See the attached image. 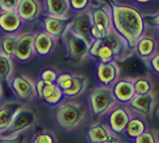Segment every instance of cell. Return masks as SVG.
Listing matches in <instances>:
<instances>
[{
    "label": "cell",
    "mask_w": 159,
    "mask_h": 143,
    "mask_svg": "<svg viewBox=\"0 0 159 143\" xmlns=\"http://www.w3.org/2000/svg\"><path fill=\"white\" fill-rule=\"evenodd\" d=\"M106 3L110 8L111 28L124 39L129 48L133 49L136 41L149 29L145 14L130 3L115 0H110V2Z\"/></svg>",
    "instance_id": "obj_1"
},
{
    "label": "cell",
    "mask_w": 159,
    "mask_h": 143,
    "mask_svg": "<svg viewBox=\"0 0 159 143\" xmlns=\"http://www.w3.org/2000/svg\"><path fill=\"white\" fill-rule=\"evenodd\" d=\"M118 104L111 88L96 87L88 96V105L94 122L102 121L111 109Z\"/></svg>",
    "instance_id": "obj_2"
},
{
    "label": "cell",
    "mask_w": 159,
    "mask_h": 143,
    "mask_svg": "<svg viewBox=\"0 0 159 143\" xmlns=\"http://www.w3.org/2000/svg\"><path fill=\"white\" fill-rule=\"evenodd\" d=\"M36 120L35 113L23 106L16 112L7 128L0 133V139H11L22 135L28 131V129L34 127Z\"/></svg>",
    "instance_id": "obj_3"
},
{
    "label": "cell",
    "mask_w": 159,
    "mask_h": 143,
    "mask_svg": "<svg viewBox=\"0 0 159 143\" xmlns=\"http://www.w3.org/2000/svg\"><path fill=\"white\" fill-rule=\"evenodd\" d=\"M85 115L86 111L82 105L74 100H66L57 108L56 121L61 128L70 130L82 123Z\"/></svg>",
    "instance_id": "obj_4"
},
{
    "label": "cell",
    "mask_w": 159,
    "mask_h": 143,
    "mask_svg": "<svg viewBox=\"0 0 159 143\" xmlns=\"http://www.w3.org/2000/svg\"><path fill=\"white\" fill-rule=\"evenodd\" d=\"M61 40L65 45L66 54L69 61L75 64H79V62H85L89 58L90 45L82 37L75 35L69 26L62 35Z\"/></svg>",
    "instance_id": "obj_5"
},
{
    "label": "cell",
    "mask_w": 159,
    "mask_h": 143,
    "mask_svg": "<svg viewBox=\"0 0 159 143\" xmlns=\"http://www.w3.org/2000/svg\"><path fill=\"white\" fill-rule=\"evenodd\" d=\"M15 100L22 103L24 106L27 103L37 100L34 81L22 74H13L8 83Z\"/></svg>",
    "instance_id": "obj_6"
},
{
    "label": "cell",
    "mask_w": 159,
    "mask_h": 143,
    "mask_svg": "<svg viewBox=\"0 0 159 143\" xmlns=\"http://www.w3.org/2000/svg\"><path fill=\"white\" fill-rule=\"evenodd\" d=\"M132 117L133 113L127 105L117 104L108 112L102 122L113 134L121 136Z\"/></svg>",
    "instance_id": "obj_7"
},
{
    "label": "cell",
    "mask_w": 159,
    "mask_h": 143,
    "mask_svg": "<svg viewBox=\"0 0 159 143\" xmlns=\"http://www.w3.org/2000/svg\"><path fill=\"white\" fill-rule=\"evenodd\" d=\"M94 75L99 87L112 88L121 77V69L116 62H95Z\"/></svg>",
    "instance_id": "obj_8"
},
{
    "label": "cell",
    "mask_w": 159,
    "mask_h": 143,
    "mask_svg": "<svg viewBox=\"0 0 159 143\" xmlns=\"http://www.w3.org/2000/svg\"><path fill=\"white\" fill-rule=\"evenodd\" d=\"M100 41H101L102 44L107 45L112 50L113 53H114L115 61L118 64L127 61L128 58H132L134 54L133 49L129 48V45L125 41V39H122L112 28L108 31L107 35Z\"/></svg>",
    "instance_id": "obj_9"
},
{
    "label": "cell",
    "mask_w": 159,
    "mask_h": 143,
    "mask_svg": "<svg viewBox=\"0 0 159 143\" xmlns=\"http://www.w3.org/2000/svg\"><path fill=\"white\" fill-rule=\"evenodd\" d=\"M28 24L19 17L16 11L0 12V39L6 35H21L28 31Z\"/></svg>",
    "instance_id": "obj_10"
},
{
    "label": "cell",
    "mask_w": 159,
    "mask_h": 143,
    "mask_svg": "<svg viewBox=\"0 0 159 143\" xmlns=\"http://www.w3.org/2000/svg\"><path fill=\"white\" fill-rule=\"evenodd\" d=\"M33 41H34V31H27L19 35L13 60L24 64L35 58Z\"/></svg>",
    "instance_id": "obj_11"
},
{
    "label": "cell",
    "mask_w": 159,
    "mask_h": 143,
    "mask_svg": "<svg viewBox=\"0 0 159 143\" xmlns=\"http://www.w3.org/2000/svg\"><path fill=\"white\" fill-rule=\"evenodd\" d=\"M93 25L90 11H84L76 16H74L69 24V28L75 35L82 37L86 43L91 45L93 44V39L91 36V28Z\"/></svg>",
    "instance_id": "obj_12"
},
{
    "label": "cell",
    "mask_w": 159,
    "mask_h": 143,
    "mask_svg": "<svg viewBox=\"0 0 159 143\" xmlns=\"http://www.w3.org/2000/svg\"><path fill=\"white\" fill-rule=\"evenodd\" d=\"M156 97L154 92L144 95H135L127 104L133 115H139L146 118L150 116L155 108Z\"/></svg>",
    "instance_id": "obj_13"
},
{
    "label": "cell",
    "mask_w": 159,
    "mask_h": 143,
    "mask_svg": "<svg viewBox=\"0 0 159 143\" xmlns=\"http://www.w3.org/2000/svg\"><path fill=\"white\" fill-rule=\"evenodd\" d=\"M58 40L53 39L52 35H49L48 33L45 31L37 30L34 32V53H35V58H48L51 54L56 49L57 45Z\"/></svg>",
    "instance_id": "obj_14"
},
{
    "label": "cell",
    "mask_w": 159,
    "mask_h": 143,
    "mask_svg": "<svg viewBox=\"0 0 159 143\" xmlns=\"http://www.w3.org/2000/svg\"><path fill=\"white\" fill-rule=\"evenodd\" d=\"M41 19L39 20V26L41 30L48 33L49 35H52L53 39L57 40L61 39L62 35L68 29V26L72 18H56L51 17V16L47 15H40Z\"/></svg>",
    "instance_id": "obj_15"
},
{
    "label": "cell",
    "mask_w": 159,
    "mask_h": 143,
    "mask_svg": "<svg viewBox=\"0 0 159 143\" xmlns=\"http://www.w3.org/2000/svg\"><path fill=\"white\" fill-rule=\"evenodd\" d=\"M133 53L141 61L147 60L153 54L158 53V40L156 36L150 35L148 31L144 33L134 44Z\"/></svg>",
    "instance_id": "obj_16"
},
{
    "label": "cell",
    "mask_w": 159,
    "mask_h": 143,
    "mask_svg": "<svg viewBox=\"0 0 159 143\" xmlns=\"http://www.w3.org/2000/svg\"><path fill=\"white\" fill-rule=\"evenodd\" d=\"M116 102L121 105H127L135 96L133 86V78L120 77L111 88Z\"/></svg>",
    "instance_id": "obj_17"
},
{
    "label": "cell",
    "mask_w": 159,
    "mask_h": 143,
    "mask_svg": "<svg viewBox=\"0 0 159 143\" xmlns=\"http://www.w3.org/2000/svg\"><path fill=\"white\" fill-rule=\"evenodd\" d=\"M41 3L39 0H19L16 13L24 22L32 23L41 15Z\"/></svg>",
    "instance_id": "obj_18"
},
{
    "label": "cell",
    "mask_w": 159,
    "mask_h": 143,
    "mask_svg": "<svg viewBox=\"0 0 159 143\" xmlns=\"http://www.w3.org/2000/svg\"><path fill=\"white\" fill-rule=\"evenodd\" d=\"M41 7V15L61 19L73 18L70 16L68 0H43Z\"/></svg>",
    "instance_id": "obj_19"
},
{
    "label": "cell",
    "mask_w": 159,
    "mask_h": 143,
    "mask_svg": "<svg viewBox=\"0 0 159 143\" xmlns=\"http://www.w3.org/2000/svg\"><path fill=\"white\" fill-rule=\"evenodd\" d=\"M90 14L93 24L101 25L108 30L111 29V13L108 4L100 1L98 4H92L90 7Z\"/></svg>",
    "instance_id": "obj_20"
},
{
    "label": "cell",
    "mask_w": 159,
    "mask_h": 143,
    "mask_svg": "<svg viewBox=\"0 0 159 143\" xmlns=\"http://www.w3.org/2000/svg\"><path fill=\"white\" fill-rule=\"evenodd\" d=\"M146 118L139 115H133V117L128 122L126 128L123 131L121 137L126 138L130 143L138 136H140L142 133H144L146 130H148V126L146 124Z\"/></svg>",
    "instance_id": "obj_21"
},
{
    "label": "cell",
    "mask_w": 159,
    "mask_h": 143,
    "mask_svg": "<svg viewBox=\"0 0 159 143\" xmlns=\"http://www.w3.org/2000/svg\"><path fill=\"white\" fill-rule=\"evenodd\" d=\"M114 135L102 121L94 122L88 130V139L91 143H109Z\"/></svg>",
    "instance_id": "obj_22"
},
{
    "label": "cell",
    "mask_w": 159,
    "mask_h": 143,
    "mask_svg": "<svg viewBox=\"0 0 159 143\" xmlns=\"http://www.w3.org/2000/svg\"><path fill=\"white\" fill-rule=\"evenodd\" d=\"M24 105L18 101H9V102L3 103L0 105V133L4 129L7 128V126L10 124V122L20 108H22Z\"/></svg>",
    "instance_id": "obj_23"
},
{
    "label": "cell",
    "mask_w": 159,
    "mask_h": 143,
    "mask_svg": "<svg viewBox=\"0 0 159 143\" xmlns=\"http://www.w3.org/2000/svg\"><path fill=\"white\" fill-rule=\"evenodd\" d=\"M88 86L87 79L82 75L73 74V83L70 89L62 92L66 100H76L80 96H82L83 93H85Z\"/></svg>",
    "instance_id": "obj_24"
},
{
    "label": "cell",
    "mask_w": 159,
    "mask_h": 143,
    "mask_svg": "<svg viewBox=\"0 0 159 143\" xmlns=\"http://www.w3.org/2000/svg\"><path fill=\"white\" fill-rule=\"evenodd\" d=\"M13 75V61L6 54L0 52V82H5L7 85Z\"/></svg>",
    "instance_id": "obj_25"
},
{
    "label": "cell",
    "mask_w": 159,
    "mask_h": 143,
    "mask_svg": "<svg viewBox=\"0 0 159 143\" xmlns=\"http://www.w3.org/2000/svg\"><path fill=\"white\" fill-rule=\"evenodd\" d=\"M133 86L135 95H144L154 92V85L148 76L133 78Z\"/></svg>",
    "instance_id": "obj_26"
},
{
    "label": "cell",
    "mask_w": 159,
    "mask_h": 143,
    "mask_svg": "<svg viewBox=\"0 0 159 143\" xmlns=\"http://www.w3.org/2000/svg\"><path fill=\"white\" fill-rule=\"evenodd\" d=\"M19 36L16 35H6L0 39V52L6 54L13 61V57L15 53L16 44H17Z\"/></svg>",
    "instance_id": "obj_27"
},
{
    "label": "cell",
    "mask_w": 159,
    "mask_h": 143,
    "mask_svg": "<svg viewBox=\"0 0 159 143\" xmlns=\"http://www.w3.org/2000/svg\"><path fill=\"white\" fill-rule=\"evenodd\" d=\"M69 12L70 17H74L84 11L90 9L92 3L91 0H68Z\"/></svg>",
    "instance_id": "obj_28"
},
{
    "label": "cell",
    "mask_w": 159,
    "mask_h": 143,
    "mask_svg": "<svg viewBox=\"0 0 159 143\" xmlns=\"http://www.w3.org/2000/svg\"><path fill=\"white\" fill-rule=\"evenodd\" d=\"M72 83H73V74L68 73V72H62V73L58 74L54 84L62 92H65L68 89H70V87L72 86Z\"/></svg>",
    "instance_id": "obj_29"
},
{
    "label": "cell",
    "mask_w": 159,
    "mask_h": 143,
    "mask_svg": "<svg viewBox=\"0 0 159 143\" xmlns=\"http://www.w3.org/2000/svg\"><path fill=\"white\" fill-rule=\"evenodd\" d=\"M130 143H158L157 135L153 130H146L144 133H142L140 136H138Z\"/></svg>",
    "instance_id": "obj_30"
},
{
    "label": "cell",
    "mask_w": 159,
    "mask_h": 143,
    "mask_svg": "<svg viewBox=\"0 0 159 143\" xmlns=\"http://www.w3.org/2000/svg\"><path fill=\"white\" fill-rule=\"evenodd\" d=\"M58 74H60V72H57L54 69H45L40 72L37 78L45 83H56Z\"/></svg>",
    "instance_id": "obj_31"
},
{
    "label": "cell",
    "mask_w": 159,
    "mask_h": 143,
    "mask_svg": "<svg viewBox=\"0 0 159 143\" xmlns=\"http://www.w3.org/2000/svg\"><path fill=\"white\" fill-rule=\"evenodd\" d=\"M30 143H57V140L52 133L43 131L33 136Z\"/></svg>",
    "instance_id": "obj_32"
},
{
    "label": "cell",
    "mask_w": 159,
    "mask_h": 143,
    "mask_svg": "<svg viewBox=\"0 0 159 143\" xmlns=\"http://www.w3.org/2000/svg\"><path fill=\"white\" fill-rule=\"evenodd\" d=\"M142 62H144L146 69L153 72L156 76H158L159 74V53H158L153 54L152 57H150L147 60L142 61Z\"/></svg>",
    "instance_id": "obj_33"
},
{
    "label": "cell",
    "mask_w": 159,
    "mask_h": 143,
    "mask_svg": "<svg viewBox=\"0 0 159 143\" xmlns=\"http://www.w3.org/2000/svg\"><path fill=\"white\" fill-rule=\"evenodd\" d=\"M19 0H0V12L16 11Z\"/></svg>",
    "instance_id": "obj_34"
},
{
    "label": "cell",
    "mask_w": 159,
    "mask_h": 143,
    "mask_svg": "<svg viewBox=\"0 0 159 143\" xmlns=\"http://www.w3.org/2000/svg\"><path fill=\"white\" fill-rule=\"evenodd\" d=\"M56 88H57V85L54 83H45V85L43 87V93H41V97H40L39 101H43L44 99L48 98V97L51 96L53 93V92H54Z\"/></svg>",
    "instance_id": "obj_35"
},
{
    "label": "cell",
    "mask_w": 159,
    "mask_h": 143,
    "mask_svg": "<svg viewBox=\"0 0 159 143\" xmlns=\"http://www.w3.org/2000/svg\"><path fill=\"white\" fill-rule=\"evenodd\" d=\"M155 1H157V0H130V4L139 8V6H148Z\"/></svg>",
    "instance_id": "obj_36"
},
{
    "label": "cell",
    "mask_w": 159,
    "mask_h": 143,
    "mask_svg": "<svg viewBox=\"0 0 159 143\" xmlns=\"http://www.w3.org/2000/svg\"><path fill=\"white\" fill-rule=\"evenodd\" d=\"M19 135L15 138H11V139H0V143H26L25 142V136Z\"/></svg>",
    "instance_id": "obj_37"
},
{
    "label": "cell",
    "mask_w": 159,
    "mask_h": 143,
    "mask_svg": "<svg viewBox=\"0 0 159 143\" xmlns=\"http://www.w3.org/2000/svg\"><path fill=\"white\" fill-rule=\"evenodd\" d=\"M3 99H4V91H3L2 84L0 82V105L3 104Z\"/></svg>",
    "instance_id": "obj_38"
},
{
    "label": "cell",
    "mask_w": 159,
    "mask_h": 143,
    "mask_svg": "<svg viewBox=\"0 0 159 143\" xmlns=\"http://www.w3.org/2000/svg\"><path fill=\"white\" fill-rule=\"evenodd\" d=\"M91 1H92V3H93V4H98V3H100L101 0H91Z\"/></svg>",
    "instance_id": "obj_39"
}]
</instances>
